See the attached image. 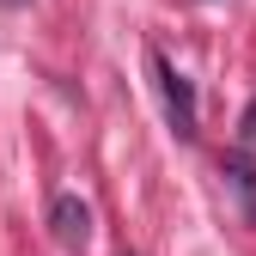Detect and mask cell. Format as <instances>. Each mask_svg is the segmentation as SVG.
Here are the masks:
<instances>
[{
  "label": "cell",
  "mask_w": 256,
  "mask_h": 256,
  "mask_svg": "<svg viewBox=\"0 0 256 256\" xmlns=\"http://www.w3.org/2000/svg\"><path fill=\"white\" fill-rule=\"evenodd\" d=\"M152 74H158V98H165V116L183 140H196V92H189V80L171 68L165 55H152Z\"/></svg>",
  "instance_id": "cell-1"
},
{
  "label": "cell",
  "mask_w": 256,
  "mask_h": 256,
  "mask_svg": "<svg viewBox=\"0 0 256 256\" xmlns=\"http://www.w3.org/2000/svg\"><path fill=\"white\" fill-rule=\"evenodd\" d=\"M6 6H12V0H6Z\"/></svg>",
  "instance_id": "cell-4"
},
{
  "label": "cell",
  "mask_w": 256,
  "mask_h": 256,
  "mask_svg": "<svg viewBox=\"0 0 256 256\" xmlns=\"http://www.w3.org/2000/svg\"><path fill=\"white\" fill-rule=\"evenodd\" d=\"M49 226H55V238L68 244V250H80V244L92 238V208H86L80 196H55V208H49Z\"/></svg>",
  "instance_id": "cell-2"
},
{
  "label": "cell",
  "mask_w": 256,
  "mask_h": 256,
  "mask_svg": "<svg viewBox=\"0 0 256 256\" xmlns=\"http://www.w3.org/2000/svg\"><path fill=\"white\" fill-rule=\"evenodd\" d=\"M238 140L256 146V98H250V110H244V122H238Z\"/></svg>",
  "instance_id": "cell-3"
}]
</instances>
